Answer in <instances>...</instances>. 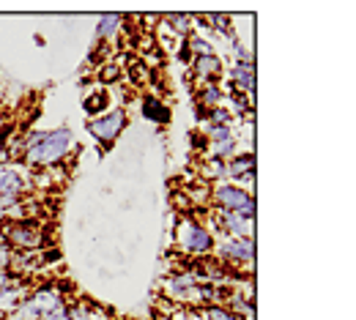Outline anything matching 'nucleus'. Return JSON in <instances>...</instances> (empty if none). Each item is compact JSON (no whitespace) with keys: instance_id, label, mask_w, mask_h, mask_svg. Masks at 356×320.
Instances as JSON below:
<instances>
[{"instance_id":"9","label":"nucleus","mask_w":356,"mask_h":320,"mask_svg":"<svg viewBox=\"0 0 356 320\" xmlns=\"http://www.w3.org/2000/svg\"><path fill=\"white\" fill-rule=\"evenodd\" d=\"M211 219H214L217 235L252 238V233H255V217H247V214H238V211H220V208H214Z\"/></svg>"},{"instance_id":"21","label":"nucleus","mask_w":356,"mask_h":320,"mask_svg":"<svg viewBox=\"0 0 356 320\" xmlns=\"http://www.w3.org/2000/svg\"><path fill=\"white\" fill-rule=\"evenodd\" d=\"M104 104H107V91H99V93H93V96H86V112H88L90 118L107 112Z\"/></svg>"},{"instance_id":"2","label":"nucleus","mask_w":356,"mask_h":320,"mask_svg":"<svg viewBox=\"0 0 356 320\" xmlns=\"http://www.w3.org/2000/svg\"><path fill=\"white\" fill-rule=\"evenodd\" d=\"M173 241H176L181 258H195V260L211 255L214 244H217L214 230L209 228V225H203L195 214H184L178 219L176 230H173Z\"/></svg>"},{"instance_id":"12","label":"nucleus","mask_w":356,"mask_h":320,"mask_svg":"<svg viewBox=\"0 0 356 320\" xmlns=\"http://www.w3.org/2000/svg\"><path fill=\"white\" fill-rule=\"evenodd\" d=\"M227 85L241 93H252V88H255V63L252 60H233Z\"/></svg>"},{"instance_id":"14","label":"nucleus","mask_w":356,"mask_h":320,"mask_svg":"<svg viewBox=\"0 0 356 320\" xmlns=\"http://www.w3.org/2000/svg\"><path fill=\"white\" fill-rule=\"evenodd\" d=\"M222 99H225V91L220 88V83H203V85H197L195 101H197V112H200V118H203L206 112H211L214 107H220Z\"/></svg>"},{"instance_id":"20","label":"nucleus","mask_w":356,"mask_h":320,"mask_svg":"<svg viewBox=\"0 0 356 320\" xmlns=\"http://www.w3.org/2000/svg\"><path fill=\"white\" fill-rule=\"evenodd\" d=\"M203 22H206L209 28H214L217 33H222V36H227V33L233 31V17H227V14H209Z\"/></svg>"},{"instance_id":"22","label":"nucleus","mask_w":356,"mask_h":320,"mask_svg":"<svg viewBox=\"0 0 356 320\" xmlns=\"http://www.w3.org/2000/svg\"><path fill=\"white\" fill-rule=\"evenodd\" d=\"M121 77V66L118 63H104V69L99 71V80L104 83V85H110V83H115Z\"/></svg>"},{"instance_id":"26","label":"nucleus","mask_w":356,"mask_h":320,"mask_svg":"<svg viewBox=\"0 0 356 320\" xmlns=\"http://www.w3.org/2000/svg\"><path fill=\"white\" fill-rule=\"evenodd\" d=\"M66 320H93L88 315V310L83 307V304H77V307H69V315H66Z\"/></svg>"},{"instance_id":"27","label":"nucleus","mask_w":356,"mask_h":320,"mask_svg":"<svg viewBox=\"0 0 356 320\" xmlns=\"http://www.w3.org/2000/svg\"><path fill=\"white\" fill-rule=\"evenodd\" d=\"M6 222H8V211H6V208H0V228H3Z\"/></svg>"},{"instance_id":"3","label":"nucleus","mask_w":356,"mask_h":320,"mask_svg":"<svg viewBox=\"0 0 356 320\" xmlns=\"http://www.w3.org/2000/svg\"><path fill=\"white\" fill-rule=\"evenodd\" d=\"M31 170L17 159H3L0 162V208H14L25 194L31 192Z\"/></svg>"},{"instance_id":"5","label":"nucleus","mask_w":356,"mask_h":320,"mask_svg":"<svg viewBox=\"0 0 356 320\" xmlns=\"http://www.w3.org/2000/svg\"><path fill=\"white\" fill-rule=\"evenodd\" d=\"M217 260L222 263L225 269H230L233 274L238 276V269H244L247 274L252 271V260H255V238H227L220 235L214 244Z\"/></svg>"},{"instance_id":"15","label":"nucleus","mask_w":356,"mask_h":320,"mask_svg":"<svg viewBox=\"0 0 356 320\" xmlns=\"http://www.w3.org/2000/svg\"><path fill=\"white\" fill-rule=\"evenodd\" d=\"M28 285H25V279L22 282H17V285H8V287H0V318H8L14 310H17V304L28 296Z\"/></svg>"},{"instance_id":"18","label":"nucleus","mask_w":356,"mask_h":320,"mask_svg":"<svg viewBox=\"0 0 356 320\" xmlns=\"http://www.w3.org/2000/svg\"><path fill=\"white\" fill-rule=\"evenodd\" d=\"M165 25H168L170 33H176L178 39H186L192 33V28H195V17L192 14H168Z\"/></svg>"},{"instance_id":"4","label":"nucleus","mask_w":356,"mask_h":320,"mask_svg":"<svg viewBox=\"0 0 356 320\" xmlns=\"http://www.w3.org/2000/svg\"><path fill=\"white\" fill-rule=\"evenodd\" d=\"M66 298H63L60 287H55V285H39V287H31L28 290V296L17 304V310L6 320H42L47 312H52Z\"/></svg>"},{"instance_id":"13","label":"nucleus","mask_w":356,"mask_h":320,"mask_svg":"<svg viewBox=\"0 0 356 320\" xmlns=\"http://www.w3.org/2000/svg\"><path fill=\"white\" fill-rule=\"evenodd\" d=\"M255 173V153L252 151H238L233 159L225 162V178L227 181H241L244 176H252Z\"/></svg>"},{"instance_id":"25","label":"nucleus","mask_w":356,"mask_h":320,"mask_svg":"<svg viewBox=\"0 0 356 320\" xmlns=\"http://www.w3.org/2000/svg\"><path fill=\"white\" fill-rule=\"evenodd\" d=\"M66 315H69V304L63 301V304H58V307H55L52 312H47V315L42 320H66Z\"/></svg>"},{"instance_id":"7","label":"nucleus","mask_w":356,"mask_h":320,"mask_svg":"<svg viewBox=\"0 0 356 320\" xmlns=\"http://www.w3.org/2000/svg\"><path fill=\"white\" fill-rule=\"evenodd\" d=\"M209 205H214L220 211H238V214L255 217V197H252V192L241 189L238 183L233 181L214 183L211 194H209Z\"/></svg>"},{"instance_id":"17","label":"nucleus","mask_w":356,"mask_h":320,"mask_svg":"<svg viewBox=\"0 0 356 320\" xmlns=\"http://www.w3.org/2000/svg\"><path fill=\"white\" fill-rule=\"evenodd\" d=\"M206 159H220V162H227L238 153V135L227 140H217V142H206Z\"/></svg>"},{"instance_id":"19","label":"nucleus","mask_w":356,"mask_h":320,"mask_svg":"<svg viewBox=\"0 0 356 320\" xmlns=\"http://www.w3.org/2000/svg\"><path fill=\"white\" fill-rule=\"evenodd\" d=\"M200 178H203V183H211V181L220 183L225 178V162H220V159H203Z\"/></svg>"},{"instance_id":"1","label":"nucleus","mask_w":356,"mask_h":320,"mask_svg":"<svg viewBox=\"0 0 356 320\" xmlns=\"http://www.w3.org/2000/svg\"><path fill=\"white\" fill-rule=\"evenodd\" d=\"M74 153V135L69 126H58V129H33L28 132L25 140L19 142V162L28 167V170H52V167H60L69 156Z\"/></svg>"},{"instance_id":"11","label":"nucleus","mask_w":356,"mask_h":320,"mask_svg":"<svg viewBox=\"0 0 356 320\" xmlns=\"http://www.w3.org/2000/svg\"><path fill=\"white\" fill-rule=\"evenodd\" d=\"M225 71L222 58L214 52V55H203V58H192V77L203 85V83H220Z\"/></svg>"},{"instance_id":"10","label":"nucleus","mask_w":356,"mask_h":320,"mask_svg":"<svg viewBox=\"0 0 356 320\" xmlns=\"http://www.w3.org/2000/svg\"><path fill=\"white\" fill-rule=\"evenodd\" d=\"M200 282H203V279L195 274L192 269L181 266L178 271H173L170 276H165V282H162V293H165L170 301H181V304H184L186 293H189L195 285H200Z\"/></svg>"},{"instance_id":"23","label":"nucleus","mask_w":356,"mask_h":320,"mask_svg":"<svg viewBox=\"0 0 356 320\" xmlns=\"http://www.w3.org/2000/svg\"><path fill=\"white\" fill-rule=\"evenodd\" d=\"M14 252H11V246H6L3 241H0V269H11L14 266Z\"/></svg>"},{"instance_id":"24","label":"nucleus","mask_w":356,"mask_h":320,"mask_svg":"<svg viewBox=\"0 0 356 320\" xmlns=\"http://www.w3.org/2000/svg\"><path fill=\"white\" fill-rule=\"evenodd\" d=\"M17 282H22V276L17 274V271H11V269H0V287L17 285Z\"/></svg>"},{"instance_id":"8","label":"nucleus","mask_w":356,"mask_h":320,"mask_svg":"<svg viewBox=\"0 0 356 320\" xmlns=\"http://www.w3.org/2000/svg\"><path fill=\"white\" fill-rule=\"evenodd\" d=\"M127 126H129V115H127L124 107L107 110V112H102V115H96V118H90L88 121L90 137L96 140L99 145H104V148H110L115 140L121 137Z\"/></svg>"},{"instance_id":"6","label":"nucleus","mask_w":356,"mask_h":320,"mask_svg":"<svg viewBox=\"0 0 356 320\" xmlns=\"http://www.w3.org/2000/svg\"><path fill=\"white\" fill-rule=\"evenodd\" d=\"M3 241L11 246V252H42L47 246V230L36 219L25 222H6L3 228Z\"/></svg>"},{"instance_id":"16","label":"nucleus","mask_w":356,"mask_h":320,"mask_svg":"<svg viewBox=\"0 0 356 320\" xmlns=\"http://www.w3.org/2000/svg\"><path fill=\"white\" fill-rule=\"evenodd\" d=\"M124 14H102L99 17V22H96V42L99 44H104V42H110L121 28H124Z\"/></svg>"},{"instance_id":"28","label":"nucleus","mask_w":356,"mask_h":320,"mask_svg":"<svg viewBox=\"0 0 356 320\" xmlns=\"http://www.w3.org/2000/svg\"><path fill=\"white\" fill-rule=\"evenodd\" d=\"M0 162H3V142H0Z\"/></svg>"}]
</instances>
